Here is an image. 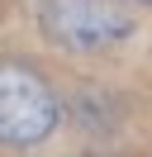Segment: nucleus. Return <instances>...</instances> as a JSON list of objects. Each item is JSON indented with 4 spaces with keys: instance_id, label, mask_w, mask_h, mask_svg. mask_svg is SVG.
Instances as JSON below:
<instances>
[{
    "instance_id": "1",
    "label": "nucleus",
    "mask_w": 152,
    "mask_h": 157,
    "mask_svg": "<svg viewBox=\"0 0 152 157\" xmlns=\"http://www.w3.org/2000/svg\"><path fill=\"white\" fill-rule=\"evenodd\" d=\"M38 29L66 52H100L124 43L138 19L124 0H38Z\"/></svg>"
},
{
    "instance_id": "2",
    "label": "nucleus",
    "mask_w": 152,
    "mask_h": 157,
    "mask_svg": "<svg viewBox=\"0 0 152 157\" xmlns=\"http://www.w3.org/2000/svg\"><path fill=\"white\" fill-rule=\"evenodd\" d=\"M57 95L33 67L24 62H5L0 67V133L10 147L43 143L57 128Z\"/></svg>"
}]
</instances>
